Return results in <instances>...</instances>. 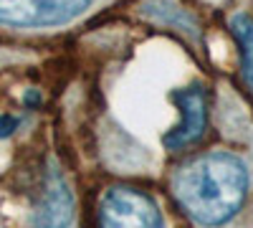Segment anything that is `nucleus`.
<instances>
[{
	"instance_id": "f257e3e1",
	"label": "nucleus",
	"mask_w": 253,
	"mask_h": 228,
	"mask_svg": "<svg viewBox=\"0 0 253 228\" xmlns=\"http://www.w3.org/2000/svg\"><path fill=\"white\" fill-rule=\"evenodd\" d=\"M248 170L230 152H208L185 162L172 175V195L200 226H223L246 200Z\"/></svg>"
},
{
	"instance_id": "f03ea898",
	"label": "nucleus",
	"mask_w": 253,
	"mask_h": 228,
	"mask_svg": "<svg viewBox=\"0 0 253 228\" xmlns=\"http://www.w3.org/2000/svg\"><path fill=\"white\" fill-rule=\"evenodd\" d=\"M99 228H165V221L147 193L112 188L99 205Z\"/></svg>"
},
{
	"instance_id": "7ed1b4c3",
	"label": "nucleus",
	"mask_w": 253,
	"mask_h": 228,
	"mask_svg": "<svg viewBox=\"0 0 253 228\" xmlns=\"http://www.w3.org/2000/svg\"><path fill=\"white\" fill-rule=\"evenodd\" d=\"M94 0H0V23L13 28L61 26L81 15Z\"/></svg>"
},
{
	"instance_id": "20e7f679",
	"label": "nucleus",
	"mask_w": 253,
	"mask_h": 228,
	"mask_svg": "<svg viewBox=\"0 0 253 228\" xmlns=\"http://www.w3.org/2000/svg\"><path fill=\"white\" fill-rule=\"evenodd\" d=\"M172 101L180 107V124L175 130H170L162 142L167 150H182L187 144L198 142L205 135L208 127V99H205V89L200 87H187V89H177L172 91Z\"/></svg>"
},
{
	"instance_id": "39448f33",
	"label": "nucleus",
	"mask_w": 253,
	"mask_h": 228,
	"mask_svg": "<svg viewBox=\"0 0 253 228\" xmlns=\"http://www.w3.org/2000/svg\"><path fill=\"white\" fill-rule=\"evenodd\" d=\"M74 218V198L61 175L53 173L48 193L36 213V228H66Z\"/></svg>"
},
{
	"instance_id": "423d86ee",
	"label": "nucleus",
	"mask_w": 253,
	"mask_h": 228,
	"mask_svg": "<svg viewBox=\"0 0 253 228\" xmlns=\"http://www.w3.org/2000/svg\"><path fill=\"white\" fill-rule=\"evenodd\" d=\"M230 31H233L238 46H241V66L248 87L253 89V18L248 13H236L230 18Z\"/></svg>"
},
{
	"instance_id": "0eeeda50",
	"label": "nucleus",
	"mask_w": 253,
	"mask_h": 228,
	"mask_svg": "<svg viewBox=\"0 0 253 228\" xmlns=\"http://www.w3.org/2000/svg\"><path fill=\"white\" fill-rule=\"evenodd\" d=\"M144 15H150L155 20H160V23H170V26H177L180 31H187L190 36H198V26L195 20L190 18L182 8H177L175 3H170V0H152V3L144 5Z\"/></svg>"
},
{
	"instance_id": "6e6552de",
	"label": "nucleus",
	"mask_w": 253,
	"mask_h": 228,
	"mask_svg": "<svg viewBox=\"0 0 253 228\" xmlns=\"http://www.w3.org/2000/svg\"><path fill=\"white\" fill-rule=\"evenodd\" d=\"M15 130H18V119H15V117H10V114H3V117H0V139L10 137Z\"/></svg>"
},
{
	"instance_id": "1a4fd4ad",
	"label": "nucleus",
	"mask_w": 253,
	"mask_h": 228,
	"mask_svg": "<svg viewBox=\"0 0 253 228\" xmlns=\"http://www.w3.org/2000/svg\"><path fill=\"white\" fill-rule=\"evenodd\" d=\"M26 104H28V107L41 104V94H38V91H28V94H26Z\"/></svg>"
}]
</instances>
